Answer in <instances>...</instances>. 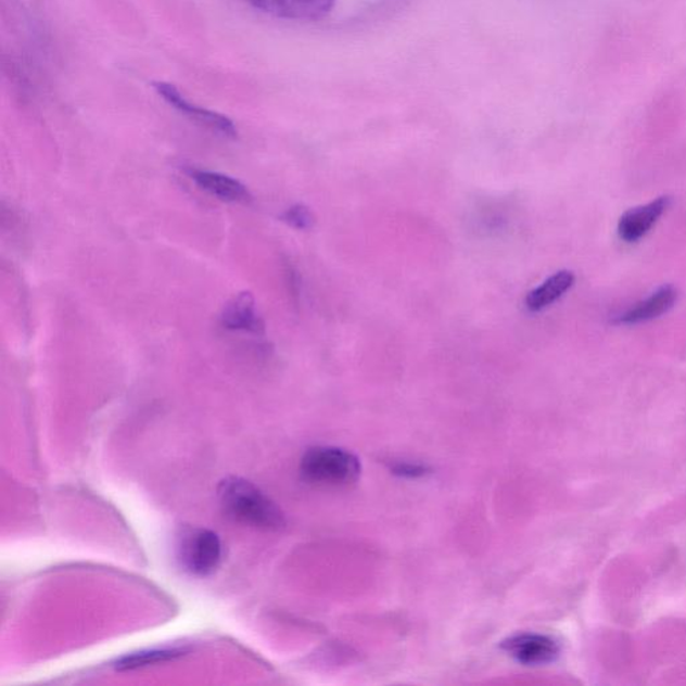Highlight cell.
<instances>
[{"instance_id":"cell-11","label":"cell","mask_w":686,"mask_h":686,"mask_svg":"<svg viewBox=\"0 0 686 686\" xmlns=\"http://www.w3.org/2000/svg\"><path fill=\"white\" fill-rule=\"evenodd\" d=\"M575 283L574 272L569 270L559 271L548 278L539 288L531 291L525 300V305L531 312H541L568 293Z\"/></svg>"},{"instance_id":"cell-9","label":"cell","mask_w":686,"mask_h":686,"mask_svg":"<svg viewBox=\"0 0 686 686\" xmlns=\"http://www.w3.org/2000/svg\"><path fill=\"white\" fill-rule=\"evenodd\" d=\"M187 174L202 190L226 202L250 203L253 200L249 188L230 176L194 168L187 169Z\"/></svg>"},{"instance_id":"cell-4","label":"cell","mask_w":686,"mask_h":686,"mask_svg":"<svg viewBox=\"0 0 686 686\" xmlns=\"http://www.w3.org/2000/svg\"><path fill=\"white\" fill-rule=\"evenodd\" d=\"M153 89L168 105L175 107L177 112L193 119L194 123L203 125V127L215 131L228 139L238 137L236 124L230 118L223 116L220 113L208 111V109L192 104L185 94L181 93L175 85L168 82H153Z\"/></svg>"},{"instance_id":"cell-6","label":"cell","mask_w":686,"mask_h":686,"mask_svg":"<svg viewBox=\"0 0 686 686\" xmlns=\"http://www.w3.org/2000/svg\"><path fill=\"white\" fill-rule=\"evenodd\" d=\"M501 648L523 665L550 664L559 656L558 644L542 634H519L503 643Z\"/></svg>"},{"instance_id":"cell-2","label":"cell","mask_w":686,"mask_h":686,"mask_svg":"<svg viewBox=\"0 0 686 686\" xmlns=\"http://www.w3.org/2000/svg\"><path fill=\"white\" fill-rule=\"evenodd\" d=\"M301 471L308 482L329 487H348L359 479L361 462L346 449L314 447L303 456Z\"/></svg>"},{"instance_id":"cell-8","label":"cell","mask_w":686,"mask_h":686,"mask_svg":"<svg viewBox=\"0 0 686 686\" xmlns=\"http://www.w3.org/2000/svg\"><path fill=\"white\" fill-rule=\"evenodd\" d=\"M678 300V291L674 285H662L649 298L638 302L621 316L615 318L617 325H639L653 321L671 312Z\"/></svg>"},{"instance_id":"cell-7","label":"cell","mask_w":686,"mask_h":686,"mask_svg":"<svg viewBox=\"0 0 686 686\" xmlns=\"http://www.w3.org/2000/svg\"><path fill=\"white\" fill-rule=\"evenodd\" d=\"M672 198L661 196L648 204L626 211L619 221V236L626 243H636L650 232L671 207Z\"/></svg>"},{"instance_id":"cell-10","label":"cell","mask_w":686,"mask_h":686,"mask_svg":"<svg viewBox=\"0 0 686 686\" xmlns=\"http://www.w3.org/2000/svg\"><path fill=\"white\" fill-rule=\"evenodd\" d=\"M221 323L228 330L249 331V333H263L265 323L257 316L255 300L249 291L240 293L227 303L221 314Z\"/></svg>"},{"instance_id":"cell-5","label":"cell","mask_w":686,"mask_h":686,"mask_svg":"<svg viewBox=\"0 0 686 686\" xmlns=\"http://www.w3.org/2000/svg\"><path fill=\"white\" fill-rule=\"evenodd\" d=\"M251 9L274 18L296 22H317L334 9L335 0H242Z\"/></svg>"},{"instance_id":"cell-3","label":"cell","mask_w":686,"mask_h":686,"mask_svg":"<svg viewBox=\"0 0 686 686\" xmlns=\"http://www.w3.org/2000/svg\"><path fill=\"white\" fill-rule=\"evenodd\" d=\"M176 551L182 569L192 575L205 576L220 564L221 542L214 531L185 528L177 535Z\"/></svg>"},{"instance_id":"cell-12","label":"cell","mask_w":686,"mask_h":686,"mask_svg":"<svg viewBox=\"0 0 686 686\" xmlns=\"http://www.w3.org/2000/svg\"><path fill=\"white\" fill-rule=\"evenodd\" d=\"M181 655H185V651L180 649H154L150 651H140V653L125 656L123 659H119L116 662V669L119 672L134 671V669L175 660Z\"/></svg>"},{"instance_id":"cell-1","label":"cell","mask_w":686,"mask_h":686,"mask_svg":"<svg viewBox=\"0 0 686 686\" xmlns=\"http://www.w3.org/2000/svg\"><path fill=\"white\" fill-rule=\"evenodd\" d=\"M220 507L228 518L250 528L278 531L284 528V513L254 483L230 477L217 488Z\"/></svg>"},{"instance_id":"cell-13","label":"cell","mask_w":686,"mask_h":686,"mask_svg":"<svg viewBox=\"0 0 686 686\" xmlns=\"http://www.w3.org/2000/svg\"><path fill=\"white\" fill-rule=\"evenodd\" d=\"M282 220L285 225L301 231L312 230L314 225H316V216H314L310 208L303 204L293 205V207L285 211L282 215Z\"/></svg>"}]
</instances>
